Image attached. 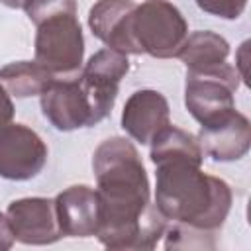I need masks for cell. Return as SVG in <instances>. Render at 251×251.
<instances>
[{"label": "cell", "instance_id": "cell-1", "mask_svg": "<svg viewBox=\"0 0 251 251\" xmlns=\"http://www.w3.org/2000/svg\"><path fill=\"white\" fill-rule=\"evenodd\" d=\"M100 222L96 239L108 249H153L167 220L151 202L145 165L126 137L102 141L92 155Z\"/></svg>", "mask_w": 251, "mask_h": 251}, {"label": "cell", "instance_id": "cell-2", "mask_svg": "<svg viewBox=\"0 0 251 251\" xmlns=\"http://www.w3.org/2000/svg\"><path fill=\"white\" fill-rule=\"evenodd\" d=\"M155 167V206L167 224L216 235L231 210L229 184L204 173L202 163L188 159H165Z\"/></svg>", "mask_w": 251, "mask_h": 251}, {"label": "cell", "instance_id": "cell-3", "mask_svg": "<svg viewBox=\"0 0 251 251\" xmlns=\"http://www.w3.org/2000/svg\"><path fill=\"white\" fill-rule=\"evenodd\" d=\"M35 31V59L55 78L76 76L84 59V37L76 12H59L39 22Z\"/></svg>", "mask_w": 251, "mask_h": 251}, {"label": "cell", "instance_id": "cell-4", "mask_svg": "<svg viewBox=\"0 0 251 251\" xmlns=\"http://www.w3.org/2000/svg\"><path fill=\"white\" fill-rule=\"evenodd\" d=\"M131 35L139 55L147 53L155 59H171L180 51L188 35V24L171 2L145 0L135 6Z\"/></svg>", "mask_w": 251, "mask_h": 251}, {"label": "cell", "instance_id": "cell-5", "mask_svg": "<svg viewBox=\"0 0 251 251\" xmlns=\"http://www.w3.org/2000/svg\"><path fill=\"white\" fill-rule=\"evenodd\" d=\"M237 88L239 75L227 61L206 71H186L184 106L200 126H208L235 110Z\"/></svg>", "mask_w": 251, "mask_h": 251}, {"label": "cell", "instance_id": "cell-6", "mask_svg": "<svg viewBox=\"0 0 251 251\" xmlns=\"http://www.w3.org/2000/svg\"><path fill=\"white\" fill-rule=\"evenodd\" d=\"M129 71V61L126 53L104 47L96 51L80 69L78 82L88 98L92 122L100 124L114 108L120 82Z\"/></svg>", "mask_w": 251, "mask_h": 251}, {"label": "cell", "instance_id": "cell-7", "mask_svg": "<svg viewBox=\"0 0 251 251\" xmlns=\"http://www.w3.org/2000/svg\"><path fill=\"white\" fill-rule=\"evenodd\" d=\"M47 145L25 124H8L0 129V176L6 180H29L47 163Z\"/></svg>", "mask_w": 251, "mask_h": 251}, {"label": "cell", "instance_id": "cell-8", "mask_svg": "<svg viewBox=\"0 0 251 251\" xmlns=\"http://www.w3.org/2000/svg\"><path fill=\"white\" fill-rule=\"evenodd\" d=\"M41 112L59 131H75L94 126L88 98L76 76L55 78L39 96Z\"/></svg>", "mask_w": 251, "mask_h": 251}, {"label": "cell", "instance_id": "cell-9", "mask_svg": "<svg viewBox=\"0 0 251 251\" xmlns=\"http://www.w3.org/2000/svg\"><path fill=\"white\" fill-rule=\"evenodd\" d=\"M14 239L24 245H51L63 237L51 198L29 196L10 202L6 210Z\"/></svg>", "mask_w": 251, "mask_h": 251}, {"label": "cell", "instance_id": "cell-10", "mask_svg": "<svg viewBox=\"0 0 251 251\" xmlns=\"http://www.w3.org/2000/svg\"><path fill=\"white\" fill-rule=\"evenodd\" d=\"M55 214L63 237H92L100 222V204L96 188L88 184H73L55 198Z\"/></svg>", "mask_w": 251, "mask_h": 251}, {"label": "cell", "instance_id": "cell-11", "mask_svg": "<svg viewBox=\"0 0 251 251\" xmlns=\"http://www.w3.org/2000/svg\"><path fill=\"white\" fill-rule=\"evenodd\" d=\"M196 137L202 153L218 163H231L247 155L251 145V124L247 116L233 110L214 124L200 126Z\"/></svg>", "mask_w": 251, "mask_h": 251}, {"label": "cell", "instance_id": "cell-12", "mask_svg": "<svg viewBox=\"0 0 251 251\" xmlns=\"http://www.w3.org/2000/svg\"><path fill=\"white\" fill-rule=\"evenodd\" d=\"M135 6L133 0H98L88 12L90 31L110 49L126 55H139L131 35Z\"/></svg>", "mask_w": 251, "mask_h": 251}, {"label": "cell", "instance_id": "cell-13", "mask_svg": "<svg viewBox=\"0 0 251 251\" xmlns=\"http://www.w3.org/2000/svg\"><path fill=\"white\" fill-rule=\"evenodd\" d=\"M169 124H171L169 102L159 90H151V88L135 90L124 104L122 127L133 141L141 145H149L151 139Z\"/></svg>", "mask_w": 251, "mask_h": 251}, {"label": "cell", "instance_id": "cell-14", "mask_svg": "<svg viewBox=\"0 0 251 251\" xmlns=\"http://www.w3.org/2000/svg\"><path fill=\"white\" fill-rule=\"evenodd\" d=\"M176 57L184 63L186 71H206L227 61L229 43L220 33L200 29L186 35Z\"/></svg>", "mask_w": 251, "mask_h": 251}, {"label": "cell", "instance_id": "cell-15", "mask_svg": "<svg viewBox=\"0 0 251 251\" xmlns=\"http://www.w3.org/2000/svg\"><path fill=\"white\" fill-rule=\"evenodd\" d=\"M53 80L55 76L37 61H14L0 69V84L16 98L41 96Z\"/></svg>", "mask_w": 251, "mask_h": 251}, {"label": "cell", "instance_id": "cell-16", "mask_svg": "<svg viewBox=\"0 0 251 251\" xmlns=\"http://www.w3.org/2000/svg\"><path fill=\"white\" fill-rule=\"evenodd\" d=\"M151 151L149 157L155 163L165 161V159H188L194 163L204 161L202 147L198 143V137L190 131H184L173 124L163 127L153 139H151Z\"/></svg>", "mask_w": 251, "mask_h": 251}, {"label": "cell", "instance_id": "cell-17", "mask_svg": "<svg viewBox=\"0 0 251 251\" xmlns=\"http://www.w3.org/2000/svg\"><path fill=\"white\" fill-rule=\"evenodd\" d=\"M165 249H214V233H206L180 224H167L165 229Z\"/></svg>", "mask_w": 251, "mask_h": 251}, {"label": "cell", "instance_id": "cell-18", "mask_svg": "<svg viewBox=\"0 0 251 251\" xmlns=\"http://www.w3.org/2000/svg\"><path fill=\"white\" fill-rule=\"evenodd\" d=\"M22 10L27 14V18L37 25L45 18L59 14V12H76L75 0H24Z\"/></svg>", "mask_w": 251, "mask_h": 251}, {"label": "cell", "instance_id": "cell-19", "mask_svg": "<svg viewBox=\"0 0 251 251\" xmlns=\"http://www.w3.org/2000/svg\"><path fill=\"white\" fill-rule=\"evenodd\" d=\"M194 2L202 12L222 20H237L247 6V0H194Z\"/></svg>", "mask_w": 251, "mask_h": 251}, {"label": "cell", "instance_id": "cell-20", "mask_svg": "<svg viewBox=\"0 0 251 251\" xmlns=\"http://www.w3.org/2000/svg\"><path fill=\"white\" fill-rule=\"evenodd\" d=\"M14 118V102L8 94V90L0 84V129H4L8 124H12Z\"/></svg>", "mask_w": 251, "mask_h": 251}, {"label": "cell", "instance_id": "cell-21", "mask_svg": "<svg viewBox=\"0 0 251 251\" xmlns=\"http://www.w3.org/2000/svg\"><path fill=\"white\" fill-rule=\"evenodd\" d=\"M14 233L10 227V222L6 218V214L0 212V251H8L14 245Z\"/></svg>", "mask_w": 251, "mask_h": 251}, {"label": "cell", "instance_id": "cell-22", "mask_svg": "<svg viewBox=\"0 0 251 251\" xmlns=\"http://www.w3.org/2000/svg\"><path fill=\"white\" fill-rule=\"evenodd\" d=\"M0 2L8 8H22L24 6V0H0Z\"/></svg>", "mask_w": 251, "mask_h": 251}]
</instances>
